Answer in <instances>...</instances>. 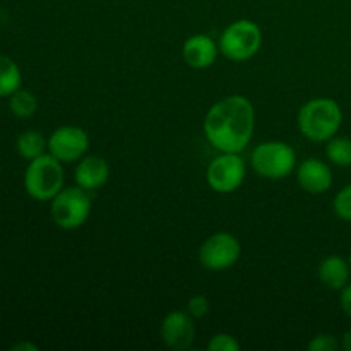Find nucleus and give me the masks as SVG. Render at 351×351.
<instances>
[{
    "instance_id": "nucleus-6",
    "label": "nucleus",
    "mask_w": 351,
    "mask_h": 351,
    "mask_svg": "<svg viewBox=\"0 0 351 351\" xmlns=\"http://www.w3.org/2000/svg\"><path fill=\"white\" fill-rule=\"evenodd\" d=\"M50 202L51 219L55 225L67 232L81 228L88 221L93 209L91 195L79 185L64 187Z\"/></svg>"
},
{
    "instance_id": "nucleus-12",
    "label": "nucleus",
    "mask_w": 351,
    "mask_h": 351,
    "mask_svg": "<svg viewBox=\"0 0 351 351\" xmlns=\"http://www.w3.org/2000/svg\"><path fill=\"white\" fill-rule=\"evenodd\" d=\"M219 53V45L208 34H194L187 38L182 47V57L185 64L197 71L209 69L216 62Z\"/></svg>"
},
{
    "instance_id": "nucleus-22",
    "label": "nucleus",
    "mask_w": 351,
    "mask_h": 351,
    "mask_svg": "<svg viewBox=\"0 0 351 351\" xmlns=\"http://www.w3.org/2000/svg\"><path fill=\"white\" fill-rule=\"evenodd\" d=\"M209 308H211V305H209L208 297H204V295H194L187 302V312L194 319L206 317L209 314Z\"/></svg>"
},
{
    "instance_id": "nucleus-24",
    "label": "nucleus",
    "mask_w": 351,
    "mask_h": 351,
    "mask_svg": "<svg viewBox=\"0 0 351 351\" xmlns=\"http://www.w3.org/2000/svg\"><path fill=\"white\" fill-rule=\"evenodd\" d=\"M12 351H38V346L29 341H21L12 346Z\"/></svg>"
},
{
    "instance_id": "nucleus-25",
    "label": "nucleus",
    "mask_w": 351,
    "mask_h": 351,
    "mask_svg": "<svg viewBox=\"0 0 351 351\" xmlns=\"http://www.w3.org/2000/svg\"><path fill=\"white\" fill-rule=\"evenodd\" d=\"M341 346H343V350H345V351H351V329H350V331H346L345 336H343Z\"/></svg>"
},
{
    "instance_id": "nucleus-21",
    "label": "nucleus",
    "mask_w": 351,
    "mask_h": 351,
    "mask_svg": "<svg viewBox=\"0 0 351 351\" xmlns=\"http://www.w3.org/2000/svg\"><path fill=\"white\" fill-rule=\"evenodd\" d=\"M339 341L336 336L328 335V332H321V335L314 336V338L308 341L307 350L308 351H336L339 348Z\"/></svg>"
},
{
    "instance_id": "nucleus-17",
    "label": "nucleus",
    "mask_w": 351,
    "mask_h": 351,
    "mask_svg": "<svg viewBox=\"0 0 351 351\" xmlns=\"http://www.w3.org/2000/svg\"><path fill=\"white\" fill-rule=\"evenodd\" d=\"M9 110L17 119H29L38 110V98L31 91L17 89L14 95L9 96Z\"/></svg>"
},
{
    "instance_id": "nucleus-26",
    "label": "nucleus",
    "mask_w": 351,
    "mask_h": 351,
    "mask_svg": "<svg viewBox=\"0 0 351 351\" xmlns=\"http://www.w3.org/2000/svg\"><path fill=\"white\" fill-rule=\"evenodd\" d=\"M348 263H350V267H351V254H350V259H348Z\"/></svg>"
},
{
    "instance_id": "nucleus-10",
    "label": "nucleus",
    "mask_w": 351,
    "mask_h": 351,
    "mask_svg": "<svg viewBox=\"0 0 351 351\" xmlns=\"http://www.w3.org/2000/svg\"><path fill=\"white\" fill-rule=\"evenodd\" d=\"M187 311H171L161 321L160 335L165 345L173 351H185L195 339V326Z\"/></svg>"
},
{
    "instance_id": "nucleus-3",
    "label": "nucleus",
    "mask_w": 351,
    "mask_h": 351,
    "mask_svg": "<svg viewBox=\"0 0 351 351\" xmlns=\"http://www.w3.org/2000/svg\"><path fill=\"white\" fill-rule=\"evenodd\" d=\"M64 163L50 153L34 158L24 171V189L34 201H51L65 187Z\"/></svg>"
},
{
    "instance_id": "nucleus-5",
    "label": "nucleus",
    "mask_w": 351,
    "mask_h": 351,
    "mask_svg": "<svg viewBox=\"0 0 351 351\" xmlns=\"http://www.w3.org/2000/svg\"><path fill=\"white\" fill-rule=\"evenodd\" d=\"M219 53L232 62L250 60L263 47V29L250 19L233 21L219 36Z\"/></svg>"
},
{
    "instance_id": "nucleus-15",
    "label": "nucleus",
    "mask_w": 351,
    "mask_h": 351,
    "mask_svg": "<svg viewBox=\"0 0 351 351\" xmlns=\"http://www.w3.org/2000/svg\"><path fill=\"white\" fill-rule=\"evenodd\" d=\"M16 149L21 158L31 161L41 154L48 153V139H45L43 134L38 132V130H24L17 137Z\"/></svg>"
},
{
    "instance_id": "nucleus-8",
    "label": "nucleus",
    "mask_w": 351,
    "mask_h": 351,
    "mask_svg": "<svg viewBox=\"0 0 351 351\" xmlns=\"http://www.w3.org/2000/svg\"><path fill=\"white\" fill-rule=\"evenodd\" d=\"M245 173V161L240 153H221L209 163L206 180L218 194H232L242 187Z\"/></svg>"
},
{
    "instance_id": "nucleus-20",
    "label": "nucleus",
    "mask_w": 351,
    "mask_h": 351,
    "mask_svg": "<svg viewBox=\"0 0 351 351\" xmlns=\"http://www.w3.org/2000/svg\"><path fill=\"white\" fill-rule=\"evenodd\" d=\"M240 348L242 346H240L239 339L228 332H218L208 343L209 351H240Z\"/></svg>"
},
{
    "instance_id": "nucleus-16",
    "label": "nucleus",
    "mask_w": 351,
    "mask_h": 351,
    "mask_svg": "<svg viewBox=\"0 0 351 351\" xmlns=\"http://www.w3.org/2000/svg\"><path fill=\"white\" fill-rule=\"evenodd\" d=\"M23 74L12 58L0 55V98H9L10 95L21 89Z\"/></svg>"
},
{
    "instance_id": "nucleus-1",
    "label": "nucleus",
    "mask_w": 351,
    "mask_h": 351,
    "mask_svg": "<svg viewBox=\"0 0 351 351\" xmlns=\"http://www.w3.org/2000/svg\"><path fill=\"white\" fill-rule=\"evenodd\" d=\"M204 136L219 153H242L254 137L256 108L242 95L216 101L204 117Z\"/></svg>"
},
{
    "instance_id": "nucleus-11",
    "label": "nucleus",
    "mask_w": 351,
    "mask_h": 351,
    "mask_svg": "<svg viewBox=\"0 0 351 351\" xmlns=\"http://www.w3.org/2000/svg\"><path fill=\"white\" fill-rule=\"evenodd\" d=\"M297 182L308 194H324L332 185V171L326 161L319 158H307L297 165Z\"/></svg>"
},
{
    "instance_id": "nucleus-2",
    "label": "nucleus",
    "mask_w": 351,
    "mask_h": 351,
    "mask_svg": "<svg viewBox=\"0 0 351 351\" xmlns=\"http://www.w3.org/2000/svg\"><path fill=\"white\" fill-rule=\"evenodd\" d=\"M297 123L305 139L328 143L341 129V106L332 98H312L298 110Z\"/></svg>"
},
{
    "instance_id": "nucleus-23",
    "label": "nucleus",
    "mask_w": 351,
    "mask_h": 351,
    "mask_svg": "<svg viewBox=\"0 0 351 351\" xmlns=\"http://www.w3.org/2000/svg\"><path fill=\"white\" fill-rule=\"evenodd\" d=\"M341 308L351 319V283L346 285V287L341 290Z\"/></svg>"
},
{
    "instance_id": "nucleus-14",
    "label": "nucleus",
    "mask_w": 351,
    "mask_h": 351,
    "mask_svg": "<svg viewBox=\"0 0 351 351\" xmlns=\"http://www.w3.org/2000/svg\"><path fill=\"white\" fill-rule=\"evenodd\" d=\"M317 274L324 287L339 291L350 283L351 267L348 261L343 259L341 256H328L319 264Z\"/></svg>"
},
{
    "instance_id": "nucleus-7",
    "label": "nucleus",
    "mask_w": 351,
    "mask_h": 351,
    "mask_svg": "<svg viewBox=\"0 0 351 351\" xmlns=\"http://www.w3.org/2000/svg\"><path fill=\"white\" fill-rule=\"evenodd\" d=\"M242 254V245L235 235L228 232L213 233L199 249V264L204 269L218 273L235 266Z\"/></svg>"
},
{
    "instance_id": "nucleus-4",
    "label": "nucleus",
    "mask_w": 351,
    "mask_h": 351,
    "mask_svg": "<svg viewBox=\"0 0 351 351\" xmlns=\"http://www.w3.org/2000/svg\"><path fill=\"white\" fill-rule=\"evenodd\" d=\"M250 165L259 177L283 180L297 170V151L285 141H266L252 151Z\"/></svg>"
},
{
    "instance_id": "nucleus-13",
    "label": "nucleus",
    "mask_w": 351,
    "mask_h": 351,
    "mask_svg": "<svg viewBox=\"0 0 351 351\" xmlns=\"http://www.w3.org/2000/svg\"><path fill=\"white\" fill-rule=\"evenodd\" d=\"M110 178V165L105 158L96 156H84L77 161V167L74 171L75 185L82 187L84 191H98L108 182Z\"/></svg>"
},
{
    "instance_id": "nucleus-19",
    "label": "nucleus",
    "mask_w": 351,
    "mask_h": 351,
    "mask_svg": "<svg viewBox=\"0 0 351 351\" xmlns=\"http://www.w3.org/2000/svg\"><path fill=\"white\" fill-rule=\"evenodd\" d=\"M336 216L345 221H351V184L345 185L341 191L336 194L335 202H332Z\"/></svg>"
},
{
    "instance_id": "nucleus-18",
    "label": "nucleus",
    "mask_w": 351,
    "mask_h": 351,
    "mask_svg": "<svg viewBox=\"0 0 351 351\" xmlns=\"http://www.w3.org/2000/svg\"><path fill=\"white\" fill-rule=\"evenodd\" d=\"M326 156L338 167H351V139L350 137H331L326 143Z\"/></svg>"
},
{
    "instance_id": "nucleus-9",
    "label": "nucleus",
    "mask_w": 351,
    "mask_h": 351,
    "mask_svg": "<svg viewBox=\"0 0 351 351\" xmlns=\"http://www.w3.org/2000/svg\"><path fill=\"white\" fill-rule=\"evenodd\" d=\"M89 149V136L82 127L60 125L48 137V153L62 163H77Z\"/></svg>"
}]
</instances>
